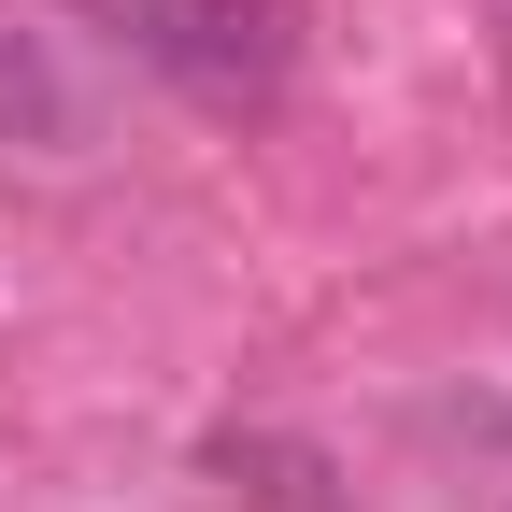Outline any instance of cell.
I'll list each match as a JSON object with an SVG mask.
<instances>
[{
	"label": "cell",
	"mask_w": 512,
	"mask_h": 512,
	"mask_svg": "<svg viewBox=\"0 0 512 512\" xmlns=\"http://www.w3.org/2000/svg\"><path fill=\"white\" fill-rule=\"evenodd\" d=\"M100 143V86L86 57L57 43L43 15H15L0 0V157H86Z\"/></svg>",
	"instance_id": "cell-1"
}]
</instances>
